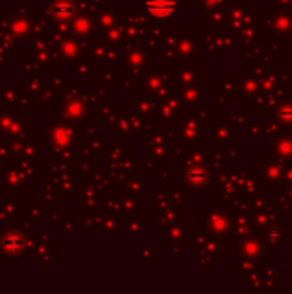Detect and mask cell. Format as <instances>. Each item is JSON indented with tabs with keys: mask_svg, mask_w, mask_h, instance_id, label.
<instances>
[{
	"mask_svg": "<svg viewBox=\"0 0 292 294\" xmlns=\"http://www.w3.org/2000/svg\"><path fill=\"white\" fill-rule=\"evenodd\" d=\"M52 10H53V14L59 17H69L71 14H73L74 7H73V3L67 2V0H57V2L53 3Z\"/></svg>",
	"mask_w": 292,
	"mask_h": 294,
	"instance_id": "cell-3",
	"label": "cell"
},
{
	"mask_svg": "<svg viewBox=\"0 0 292 294\" xmlns=\"http://www.w3.org/2000/svg\"><path fill=\"white\" fill-rule=\"evenodd\" d=\"M175 0H145V7L148 14L158 19H165V17L172 16L175 10Z\"/></svg>",
	"mask_w": 292,
	"mask_h": 294,
	"instance_id": "cell-1",
	"label": "cell"
},
{
	"mask_svg": "<svg viewBox=\"0 0 292 294\" xmlns=\"http://www.w3.org/2000/svg\"><path fill=\"white\" fill-rule=\"evenodd\" d=\"M3 249H5L9 255H17L24 249L26 246V241H24V236L19 234V232H9V234L3 236L2 239Z\"/></svg>",
	"mask_w": 292,
	"mask_h": 294,
	"instance_id": "cell-2",
	"label": "cell"
},
{
	"mask_svg": "<svg viewBox=\"0 0 292 294\" xmlns=\"http://www.w3.org/2000/svg\"><path fill=\"white\" fill-rule=\"evenodd\" d=\"M189 177L194 181V183L198 184V183H201V181L205 179V174H203V172H200V170H193V172L189 174Z\"/></svg>",
	"mask_w": 292,
	"mask_h": 294,
	"instance_id": "cell-4",
	"label": "cell"
}]
</instances>
